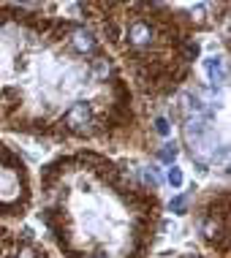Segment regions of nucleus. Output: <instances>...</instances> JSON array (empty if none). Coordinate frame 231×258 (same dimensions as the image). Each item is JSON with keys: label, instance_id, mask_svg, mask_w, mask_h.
<instances>
[{"label": "nucleus", "instance_id": "obj_5", "mask_svg": "<svg viewBox=\"0 0 231 258\" xmlns=\"http://www.w3.org/2000/svg\"><path fill=\"white\" fill-rule=\"evenodd\" d=\"M36 204L33 174L25 155L0 136V223L14 226L27 218Z\"/></svg>", "mask_w": 231, "mask_h": 258}, {"label": "nucleus", "instance_id": "obj_4", "mask_svg": "<svg viewBox=\"0 0 231 258\" xmlns=\"http://www.w3.org/2000/svg\"><path fill=\"white\" fill-rule=\"evenodd\" d=\"M171 117L180 122V136L188 158L201 174L215 169V163H226V128L215 120L212 103L185 87L171 103Z\"/></svg>", "mask_w": 231, "mask_h": 258}, {"label": "nucleus", "instance_id": "obj_8", "mask_svg": "<svg viewBox=\"0 0 231 258\" xmlns=\"http://www.w3.org/2000/svg\"><path fill=\"white\" fill-rule=\"evenodd\" d=\"M207 74H209V82H212V87H215V85L226 87L228 71H226V62H223L220 57H209V60H207Z\"/></svg>", "mask_w": 231, "mask_h": 258}, {"label": "nucleus", "instance_id": "obj_1", "mask_svg": "<svg viewBox=\"0 0 231 258\" xmlns=\"http://www.w3.org/2000/svg\"><path fill=\"white\" fill-rule=\"evenodd\" d=\"M0 131L54 144L155 152L106 46L57 6L0 3Z\"/></svg>", "mask_w": 231, "mask_h": 258}, {"label": "nucleus", "instance_id": "obj_7", "mask_svg": "<svg viewBox=\"0 0 231 258\" xmlns=\"http://www.w3.org/2000/svg\"><path fill=\"white\" fill-rule=\"evenodd\" d=\"M0 258H54L36 239L30 228H14L0 223Z\"/></svg>", "mask_w": 231, "mask_h": 258}, {"label": "nucleus", "instance_id": "obj_9", "mask_svg": "<svg viewBox=\"0 0 231 258\" xmlns=\"http://www.w3.org/2000/svg\"><path fill=\"white\" fill-rule=\"evenodd\" d=\"M191 199H193V193H180V196H174L171 199V212L174 215H185L188 212V204H191Z\"/></svg>", "mask_w": 231, "mask_h": 258}, {"label": "nucleus", "instance_id": "obj_10", "mask_svg": "<svg viewBox=\"0 0 231 258\" xmlns=\"http://www.w3.org/2000/svg\"><path fill=\"white\" fill-rule=\"evenodd\" d=\"M155 158L166 160V163H171V160L177 158V150H174V144H163V150H155Z\"/></svg>", "mask_w": 231, "mask_h": 258}, {"label": "nucleus", "instance_id": "obj_6", "mask_svg": "<svg viewBox=\"0 0 231 258\" xmlns=\"http://www.w3.org/2000/svg\"><path fill=\"white\" fill-rule=\"evenodd\" d=\"M193 228L209 258H228V187H207L193 201Z\"/></svg>", "mask_w": 231, "mask_h": 258}, {"label": "nucleus", "instance_id": "obj_11", "mask_svg": "<svg viewBox=\"0 0 231 258\" xmlns=\"http://www.w3.org/2000/svg\"><path fill=\"white\" fill-rule=\"evenodd\" d=\"M169 182H171L174 187L183 185V174H180V169H171V171H169Z\"/></svg>", "mask_w": 231, "mask_h": 258}, {"label": "nucleus", "instance_id": "obj_12", "mask_svg": "<svg viewBox=\"0 0 231 258\" xmlns=\"http://www.w3.org/2000/svg\"><path fill=\"white\" fill-rule=\"evenodd\" d=\"M163 258H209V255H204V253H171Z\"/></svg>", "mask_w": 231, "mask_h": 258}, {"label": "nucleus", "instance_id": "obj_3", "mask_svg": "<svg viewBox=\"0 0 231 258\" xmlns=\"http://www.w3.org/2000/svg\"><path fill=\"white\" fill-rule=\"evenodd\" d=\"M223 6V3H220ZM209 3H76L128 82L139 109L177 98L201 57V33L226 22Z\"/></svg>", "mask_w": 231, "mask_h": 258}, {"label": "nucleus", "instance_id": "obj_2", "mask_svg": "<svg viewBox=\"0 0 231 258\" xmlns=\"http://www.w3.org/2000/svg\"><path fill=\"white\" fill-rule=\"evenodd\" d=\"M38 220L60 258H150L163 201L128 160L76 147L41 166Z\"/></svg>", "mask_w": 231, "mask_h": 258}]
</instances>
